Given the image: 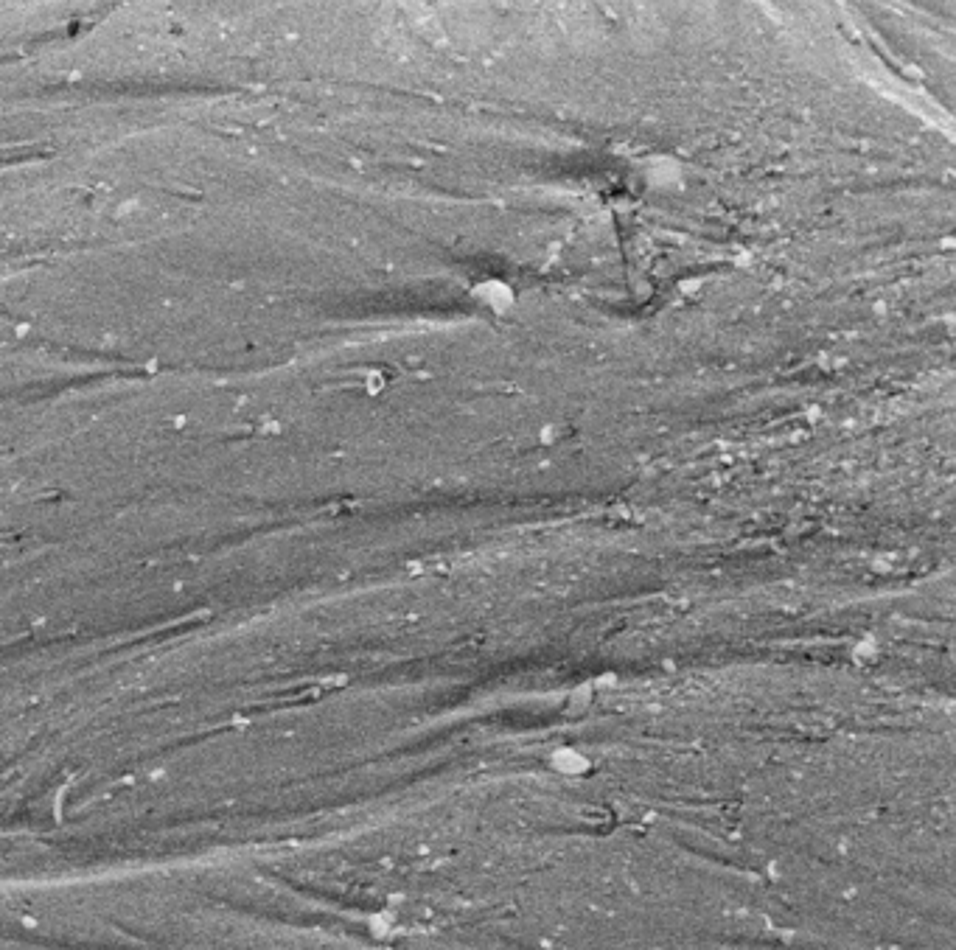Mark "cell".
<instances>
[{
    "mask_svg": "<svg viewBox=\"0 0 956 950\" xmlns=\"http://www.w3.org/2000/svg\"><path fill=\"white\" fill-rule=\"evenodd\" d=\"M471 298L494 314H508L516 306V289L502 278H483L471 286Z\"/></svg>",
    "mask_w": 956,
    "mask_h": 950,
    "instance_id": "cell-1",
    "label": "cell"
},
{
    "mask_svg": "<svg viewBox=\"0 0 956 950\" xmlns=\"http://www.w3.org/2000/svg\"><path fill=\"white\" fill-rule=\"evenodd\" d=\"M643 171L648 185H654V188L682 185V177H685V171H682V166H679L673 157H651V160L645 163Z\"/></svg>",
    "mask_w": 956,
    "mask_h": 950,
    "instance_id": "cell-2",
    "label": "cell"
}]
</instances>
